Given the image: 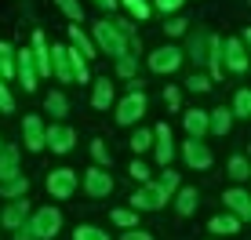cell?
<instances>
[{
  "mask_svg": "<svg viewBox=\"0 0 251 240\" xmlns=\"http://www.w3.org/2000/svg\"><path fill=\"white\" fill-rule=\"evenodd\" d=\"M19 178V149L15 145H0V182Z\"/></svg>",
  "mask_w": 251,
  "mask_h": 240,
  "instance_id": "2e32d148",
  "label": "cell"
},
{
  "mask_svg": "<svg viewBox=\"0 0 251 240\" xmlns=\"http://www.w3.org/2000/svg\"><path fill=\"white\" fill-rule=\"evenodd\" d=\"M15 240H33V237H29V229H15Z\"/></svg>",
  "mask_w": 251,
  "mask_h": 240,
  "instance_id": "bcb514c9",
  "label": "cell"
},
{
  "mask_svg": "<svg viewBox=\"0 0 251 240\" xmlns=\"http://www.w3.org/2000/svg\"><path fill=\"white\" fill-rule=\"evenodd\" d=\"M91 153H95V160H99V164H109V149H106V142H102V139L91 142Z\"/></svg>",
  "mask_w": 251,
  "mask_h": 240,
  "instance_id": "ab89813d",
  "label": "cell"
},
{
  "mask_svg": "<svg viewBox=\"0 0 251 240\" xmlns=\"http://www.w3.org/2000/svg\"><path fill=\"white\" fill-rule=\"evenodd\" d=\"M22 229H29L33 240H51V237H58V229H62V211L58 208H40V211H33V215L25 218Z\"/></svg>",
  "mask_w": 251,
  "mask_h": 240,
  "instance_id": "7a4b0ae2",
  "label": "cell"
},
{
  "mask_svg": "<svg viewBox=\"0 0 251 240\" xmlns=\"http://www.w3.org/2000/svg\"><path fill=\"white\" fill-rule=\"evenodd\" d=\"M157 190L164 193V200H171V193L178 190V175L175 171H164V178H157Z\"/></svg>",
  "mask_w": 251,
  "mask_h": 240,
  "instance_id": "1f68e13d",
  "label": "cell"
},
{
  "mask_svg": "<svg viewBox=\"0 0 251 240\" xmlns=\"http://www.w3.org/2000/svg\"><path fill=\"white\" fill-rule=\"evenodd\" d=\"M117 73L127 76V80H135V76H138V58L135 55H120L117 58Z\"/></svg>",
  "mask_w": 251,
  "mask_h": 240,
  "instance_id": "f546056e",
  "label": "cell"
},
{
  "mask_svg": "<svg viewBox=\"0 0 251 240\" xmlns=\"http://www.w3.org/2000/svg\"><path fill=\"white\" fill-rule=\"evenodd\" d=\"M48 193L58 196V200H66V196L76 193V171L73 168H55L48 175Z\"/></svg>",
  "mask_w": 251,
  "mask_h": 240,
  "instance_id": "3957f363",
  "label": "cell"
},
{
  "mask_svg": "<svg viewBox=\"0 0 251 240\" xmlns=\"http://www.w3.org/2000/svg\"><path fill=\"white\" fill-rule=\"evenodd\" d=\"M22 135H25V149H44V120H40L37 113H29L22 120Z\"/></svg>",
  "mask_w": 251,
  "mask_h": 240,
  "instance_id": "30bf717a",
  "label": "cell"
},
{
  "mask_svg": "<svg viewBox=\"0 0 251 240\" xmlns=\"http://www.w3.org/2000/svg\"><path fill=\"white\" fill-rule=\"evenodd\" d=\"M7 76H15V51L11 44L0 40V80H7Z\"/></svg>",
  "mask_w": 251,
  "mask_h": 240,
  "instance_id": "484cf974",
  "label": "cell"
},
{
  "mask_svg": "<svg viewBox=\"0 0 251 240\" xmlns=\"http://www.w3.org/2000/svg\"><path fill=\"white\" fill-rule=\"evenodd\" d=\"M207 62H211V76L222 80V37H207Z\"/></svg>",
  "mask_w": 251,
  "mask_h": 240,
  "instance_id": "44dd1931",
  "label": "cell"
},
{
  "mask_svg": "<svg viewBox=\"0 0 251 240\" xmlns=\"http://www.w3.org/2000/svg\"><path fill=\"white\" fill-rule=\"evenodd\" d=\"M153 145H157V164L168 168L171 157H175V145H171V127H168V124H157V131H153Z\"/></svg>",
  "mask_w": 251,
  "mask_h": 240,
  "instance_id": "7c38bea8",
  "label": "cell"
},
{
  "mask_svg": "<svg viewBox=\"0 0 251 240\" xmlns=\"http://www.w3.org/2000/svg\"><path fill=\"white\" fill-rule=\"evenodd\" d=\"M146 113V95H142V91H138V88H131V95H127L124 102H120V109H117V124H135V120L138 117H142Z\"/></svg>",
  "mask_w": 251,
  "mask_h": 240,
  "instance_id": "8992f818",
  "label": "cell"
},
{
  "mask_svg": "<svg viewBox=\"0 0 251 240\" xmlns=\"http://www.w3.org/2000/svg\"><path fill=\"white\" fill-rule=\"evenodd\" d=\"M233 127V113L229 109H215L211 117H207V131H215V135H226Z\"/></svg>",
  "mask_w": 251,
  "mask_h": 240,
  "instance_id": "7402d4cb",
  "label": "cell"
},
{
  "mask_svg": "<svg viewBox=\"0 0 251 240\" xmlns=\"http://www.w3.org/2000/svg\"><path fill=\"white\" fill-rule=\"evenodd\" d=\"M189 51H193V62H204V58H207V37H204V33H193Z\"/></svg>",
  "mask_w": 251,
  "mask_h": 240,
  "instance_id": "e575fe53",
  "label": "cell"
},
{
  "mask_svg": "<svg viewBox=\"0 0 251 240\" xmlns=\"http://www.w3.org/2000/svg\"><path fill=\"white\" fill-rule=\"evenodd\" d=\"M48 113H51V117H58V120L69 113V102H66L62 91H48Z\"/></svg>",
  "mask_w": 251,
  "mask_h": 240,
  "instance_id": "4316f807",
  "label": "cell"
},
{
  "mask_svg": "<svg viewBox=\"0 0 251 240\" xmlns=\"http://www.w3.org/2000/svg\"><path fill=\"white\" fill-rule=\"evenodd\" d=\"M233 117H251V91L248 88H240L237 91V98H233V109H229Z\"/></svg>",
  "mask_w": 251,
  "mask_h": 240,
  "instance_id": "83f0119b",
  "label": "cell"
},
{
  "mask_svg": "<svg viewBox=\"0 0 251 240\" xmlns=\"http://www.w3.org/2000/svg\"><path fill=\"white\" fill-rule=\"evenodd\" d=\"M91 44H99L95 51H99V55H113V58H120V55H131V51H127V37L124 33L117 29L113 22H95V40Z\"/></svg>",
  "mask_w": 251,
  "mask_h": 240,
  "instance_id": "6da1fadb",
  "label": "cell"
},
{
  "mask_svg": "<svg viewBox=\"0 0 251 240\" xmlns=\"http://www.w3.org/2000/svg\"><path fill=\"white\" fill-rule=\"evenodd\" d=\"M222 200H226L229 208L237 211V218H240V222L251 218V196H248L244 190H240V186H237V190H229V193H222Z\"/></svg>",
  "mask_w": 251,
  "mask_h": 240,
  "instance_id": "e0dca14e",
  "label": "cell"
},
{
  "mask_svg": "<svg viewBox=\"0 0 251 240\" xmlns=\"http://www.w3.org/2000/svg\"><path fill=\"white\" fill-rule=\"evenodd\" d=\"M25 190H29V182L19 175V178H7V182H0V196H7V200H22Z\"/></svg>",
  "mask_w": 251,
  "mask_h": 240,
  "instance_id": "603a6c76",
  "label": "cell"
},
{
  "mask_svg": "<svg viewBox=\"0 0 251 240\" xmlns=\"http://www.w3.org/2000/svg\"><path fill=\"white\" fill-rule=\"evenodd\" d=\"M164 29H168L171 37H178V33H186V19H171L168 25H164Z\"/></svg>",
  "mask_w": 251,
  "mask_h": 240,
  "instance_id": "b9f144b4",
  "label": "cell"
},
{
  "mask_svg": "<svg viewBox=\"0 0 251 240\" xmlns=\"http://www.w3.org/2000/svg\"><path fill=\"white\" fill-rule=\"evenodd\" d=\"M120 4H124L135 19H150V4H146V0H120Z\"/></svg>",
  "mask_w": 251,
  "mask_h": 240,
  "instance_id": "d590c367",
  "label": "cell"
},
{
  "mask_svg": "<svg viewBox=\"0 0 251 240\" xmlns=\"http://www.w3.org/2000/svg\"><path fill=\"white\" fill-rule=\"evenodd\" d=\"M19 80L25 91H37V66H33L29 51H19Z\"/></svg>",
  "mask_w": 251,
  "mask_h": 240,
  "instance_id": "d6986e66",
  "label": "cell"
},
{
  "mask_svg": "<svg viewBox=\"0 0 251 240\" xmlns=\"http://www.w3.org/2000/svg\"><path fill=\"white\" fill-rule=\"evenodd\" d=\"M127 171H131V178H138V182H150V164H142V160H135Z\"/></svg>",
  "mask_w": 251,
  "mask_h": 240,
  "instance_id": "60d3db41",
  "label": "cell"
},
{
  "mask_svg": "<svg viewBox=\"0 0 251 240\" xmlns=\"http://www.w3.org/2000/svg\"><path fill=\"white\" fill-rule=\"evenodd\" d=\"M222 58H226V66L233 73H244L248 70V51H244V40L229 37L226 44H222Z\"/></svg>",
  "mask_w": 251,
  "mask_h": 240,
  "instance_id": "9c48e42d",
  "label": "cell"
},
{
  "mask_svg": "<svg viewBox=\"0 0 251 240\" xmlns=\"http://www.w3.org/2000/svg\"><path fill=\"white\" fill-rule=\"evenodd\" d=\"M55 4L62 7V11L69 15V19H73V25L80 22V15H84V11H80V4H76V0H55Z\"/></svg>",
  "mask_w": 251,
  "mask_h": 240,
  "instance_id": "8d00e7d4",
  "label": "cell"
},
{
  "mask_svg": "<svg viewBox=\"0 0 251 240\" xmlns=\"http://www.w3.org/2000/svg\"><path fill=\"white\" fill-rule=\"evenodd\" d=\"M178 66H182V51L171 48V44H164V48H157L150 55V70L153 73H175Z\"/></svg>",
  "mask_w": 251,
  "mask_h": 240,
  "instance_id": "5b68a950",
  "label": "cell"
},
{
  "mask_svg": "<svg viewBox=\"0 0 251 240\" xmlns=\"http://www.w3.org/2000/svg\"><path fill=\"white\" fill-rule=\"evenodd\" d=\"M197 196H201L197 190H182V193L175 196V211H178V215H193V211H197V204H201Z\"/></svg>",
  "mask_w": 251,
  "mask_h": 240,
  "instance_id": "d4e9b609",
  "label": "cell"
},
{
  "mask_svg": "<svg viewBox=\"0 0 251 240\" xmlns=\"http://www.w3.org/2000/svg\"><path fill=\"white\" fill-rule=\"evenodd\" d=\"M186 88H189V91H207V88H211V80H207V76H201V73H193V76L186 80Z\"/></svg>",
  "mask_w": 251,
  "mask_h": 240,
  "instance_id": "f35d334b",
  "label": "cell"
},
{
  "mask_svg": "<svg viewBox=\"0 0 251 240\" xmlns=\"http://www.w3.org/2000/svg\"><path fill=\"white\" fill-rule=\"evenodd\" d=\"M99 4H102V7H117V0H99Z\"/></svg>",
  "mask_w": 251,
  "mask_h": 240,
  "instance_id": "7dc6e473",
  "label": "cell"
},
{
  "mask_svg": "<svg viewBox=\"0 0 251 240\" xmlns=\"http://www.w3.org/2000/svg\"><path fill=\"white\" fill-rule=\"evenodd\" d=\"M207 229L211 233H240V218L237 215H215L207 222Z\"/></svg>",
  "mask_w": 251,
  "mask_h": 240,
  "instance_id": "cb8c5ba5",
  "label": "cell"
},
{
  "mask_svg": "<svg viewBox=\"0 0 251 240\" xmlns=\"http://www.w3.org/2000/svg\"><path fill=\"white\" fill-rule=\"evenodd\" d=\"M109 218H113L117 226H124V229L138 226V215H135V211H127V208H117V211H109Z\"/></svg>",
  "mask_w": 251,
  "mask_h": 240,
  "instance_id": "d6a6232c",
  "label": "cell"
},
{
  "mask_svg": "<svg viewBox=\"0 0 251 240\" xmlns=\"http://www.w3.org/2000/svg\"><path fill=\"white\" fill-rule=\"evenodd\" d=\"M84 190H88V196H109L113 193V175H109L106 168H88Z\"/></svg>",
  "mask_w": 251,
  "mask_h": 240,
  "instance_id": "52a82bcc",
  "label": "cell"
},
{
  "mask_svg": "<svg viewBox=\"0 0 251 240\" xmlns=\"http://www.w3.org/2000/svg\"><path fill=\"white\" fill-rule=\"evenodd\" d=\"M182 124H186L189 139H193V142H201L204 135H207V109H186Z\"/></svg>",
  "mask_w": 251,
  "mask_h": 240,
  "instance_id": "9a60e30c",
  "label": "cell"
},
{
  "mask_svg": "<svg viewBox=\"0 0 251 240\" xmlns=\"http://www.w3.org/2000/svg\"><path fill=\"white\" fill-rule=\"evenodd\" d=\"M48 51H51V76H58L62 84H73V73H69V48L66 44H55Z\"/></svg>",
  "mask_w": 251,
  "mask_h": 240,
  "instance_id": "4fadbf2b",
  "label": "cell"
},
{
  "mask_svg": "<svg viewBox=\"0 0 251 240\" xmlns=\"http://www.w3.org/2000/svg\"><path fill=\"white\" fill-rule=\"evenodd\" d=\"M229 178H233V182H244V178L251 175V168H248V160L244 157H229Z\"/></svg>",
  "mask_w": 251,
  "mask_h": 240,
  "instance_id": "f1b7e54d",
  "label": "cell"
},
{
  "mask_svg": "<svg viewBox=\"0 0 251 240\" xmlns=\"http://www.w3.org/2000/svg\"><path fill=\"white\" fill-rule=\"evenodd\" d=\"M120 240H153V237H150V233H138V229H127Z\"/></svg>",
  "mask_w": 251,
  "mask_h": 240,
  "instance_id": "ee69618b",
  "label": "cell"
},
{
  "mask_svg": "<svg viewBox=\"0 0 251 240\" xmlns=\"http://www.w3.org/2000/svg\"><path fill=\"white\" fill-rule=\"evenodd\" d=\"M182 157H186V164H189V168H197V171L211 168V149H207L204 142L186 139V145H182Z\"/></svg>",
  "mask_w": 251,
  "mask_h": 240,
  "instance_id": "8fae6325",
  "label": "cell"
},
{
  "mask_svg": "<svg viewBox=\"0 0 251 240\" xmlns=\"http://www.w3.org/2000/svg\"><path fill=\"white\" fill-rule=\"evenodd\" d=\"M164 98H168V106H178V91H175V88L164 91Z\"/></svg>",
  "mask_w": 251,
  "mask_h": 240,
  "instance_id": "f6af8a7d",
  "label": "cell"
},
{
  "mask_svg": "<svg viewBox=\"0 0 251 240\" xmlns=\"http://www.w3.org/2000/svg\"><path fill=\"white\" fill-rule=\"evenodd\" d=\"M153 4H157L160 11H168V15H171V11H178V7H182V0H153Z\"/></svg>",
  "mask_w": 251,
  "mask_h": 240,
  "instance_id": "7bdbcfd3",
  "label": "cell"
},
{
  "mask_svg": "<svg viewBox=\"0 0 251 240\" xmlns=\"http://www.w3.org/2000/svg\"><path fill=\"white\" fill-rule=\"evenodd\" d=\"M25 218H29V200H25V196H22V200H11L4 208V215H0V222H4L7 229H22Z\"/></svg>",
  "mask_w": 251,
  "mask_h": 240,
  "instance_id": "5bb4252c",
  "label": "cell"
},
{
  "mask_svg": "<svg viewBox=\"0 0 251 240\" xmlns=\"http://www.w3.org/2000/svg\"><path fill=\"white\" fill-rule=\"evenodd\" d=\"M164 193L157 190V182H142V190H138L135 196H131V208L135 211H157V208H164Z\"/></svg>",
  "mask_w": 251,
  "mask_h": 240,
  "instance_id": "ba28073f",
  "label": "cell"
},
{
  "mask_svg": "<svg viewBox=\"0 0 251 240\" xmlns=\"http://www.w3.org/2000/svg\"><path fill=\"white\" fill-rule=\"evenodd\" d=\"M73 240H109V233L102 226H76Z\"/></svg>",
  "mask_w": 251,
  "mask_h": 240,
  "instance_id": "4dcf8cb0",
  "label": "cell"
},
{
  "mask_svg": "<svg viewBox=\"0 0 251 240\" xmlns=\"http://www.w3.org/2000/svg\"><path fill=\"white\" fill-rule=\"evenodd\" d=\"M113 106V84L102 76L99 84H95V91H91V109H109Z\"/></svg>",
  "mask_w": 251,
  "mask_h": 240,
  "instance_id": "ffe728a7",
  "label": "cell"
},
{
  "mask_svg": "<svg viewBox=\"0 0 251 240\" xmlns=\"http://www.w3.org/2000/svg\"><path fill=\"white\" fill-rule=\"evenodd\" d=\"M150 145H153V131L138 127V131L131 135V149H135V153H142V149H150Z\"/></svg>",
  "mask_w": 251,
  "mask_h": 240,
  "instance_id": "836d02e7",
  "label": "cell"
},
{
  "mask_svg": "<svg viewBox=\"0 0 251 240\" xmlns=\"http://www.w3.org/2000/svg\"><path fill=\"white\" fill-rule=\"evenodd\" d=\"M44 145L51 153H69L76 145V131L66 124H51V127H44Z\"/></svg>",
  "mask_w": 251,
  "mask_h": 240,
  "instance_id": "277c9868",
  "label": "cell"
},
{
  "mask_svg": "<svg viewBox=\"0 0 251 240\" xmlns=\"http://www.w3.org/2000/svg\"><path fill=\"white\" fill-rule=\"evenodd\" d=\"M15 109V98H11V91H7V84L0 80V113H11Z\"/></svg>",
  "mask_w": 251,
  "mask_h": 240,
  "instance_id": "74e56055",
  "label": "cell"
},
{
  "mask_svg": "<svg viewBox=\"0 0 251 240\" xmlns=\"http://www.w3.org/2000/svg\"><path fill=\"white\" fill-rule=\"evenodd\" d=\"M69 40H73V51H76V55L84 58V62L99 55V51H95V44H91V37H88V33L80 29V25H69Z\"/></svg>",
  "mask_w": 251,
  "mask_h": 240,
  "instance_id": "ac0fdd59",
  "label": "cell"
}]
</instances>
